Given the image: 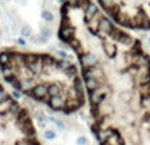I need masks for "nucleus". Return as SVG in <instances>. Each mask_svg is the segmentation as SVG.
Wrapping results in <instances>:
<instances>
[{
    "label": "nucleus",
    "mask_w": 150,
    "mask_h": 145,
    "mask_svg": "<svg viewBox=\"0 0 150 145\" xmlns=\"http://www.w3.org/2000/svg\"><path fill=\"white\" fill-rule=\"evenodd\" d=\"M7 96H8V95H7V92L3 89V87H0V101H3Z\"/></svg>",
    "instance_id": "nucleus-23"
},
{
    "label": "nucleus",
    "mask_w": 150,
    "mask_h": 145,
    "mask_svg": "<svg viewBox=\"0 0 150 145\" xmlns=\"http://www.w3.org/2000/svg\"><path fill=\"white\" fill-rule=\"evenodd\" d=\"M60 37L64 41H71L72 39H74V28L68 24H64L60 29Z\"/></svg>",
    "instance_id": "nucleus-7"
},
{
    "label": "nucleus",
    "mask_w": 150,
    "mask_h": 145,
    "mask_svg": "<svg viewBox=\"0 0 150 145\" xmlns=\"http://www.w3.org/2000/svg\"><path fill=\"white\" fill-rule=\"evenodd\" d=\"M138 69L139 68L137 65H133V64H132V65L127 68V73L130 75V76H137V75H138Z\"/></svg>",
    "instance_id": "nucleus-18"
},
{
    "label": "nucleus",
    "mask_w": 150,
    "mask_h": 145,
    "mask_svg": "<svg viewBox=\"0 0 150 145\" xmlns=\"http://www.w3.org/2000/svg\"><path fill=\"white\" fill-rule=\"evenodd\" d=\"M20 97H21V93H20V92H17V91H12V99L19 100Z\"/></svg>",
    "instance_id": "nucleus-24"
},
{
    "label": "nucleus",
    "mask_w": 150,
    "mask_h": 145,
    "mask_svg": "<svg viewBox=\"0 0 150 145\" xmlns=\"http://www.w3.org/2000/svg\"><path fill=\"white\" fill-rule=\"evenodd\" d=\"M77 144H79V145H86V144H88V140H86V137L81 136V137H79V139H77Z\"/></svg>",
    "instance_id": "nucleus-22"
},
{
    "label": "nucleus",
    "mask_w": 150,
    "mask_h": 145,
    "mask_svg": "<svg viewBox=\"0 0 150 145\" xmlns=\"http://www.w3.org/2000/svg\"><path fill=\"white\" fill-rule=\"evenodd\" d=\"M104 49H105V52H106V55H108L109 57H116V55H117V45H114L113 43H106L104 45Z\"/></svg>",
    "instance_id": "nucleus-11"
},
{
    "label": "nucleus",
    "mask_w": 150,
    "mask_h": 145,
    "mask_svg": "<svg viewBox=\"0 0 150 145\" xmlns=\"http://www.w3.org/2000/svg\"><path fill=\"white\" fill-rule=\"evenodd\" d=\"M56 53H57V55H59V56H60V57H62V59H64V60H65V59H68V55H67V53H65V52H62V51H57V52H56Z\"/></svg>",
    "instance_id": "nucleus-25"
},
{
    "label": "nucleus",
    "mask_w": 150,
    "mask_h": 145,
    "mask_svg": "<svg viewBox=\"0 0 150 145\" xmlns=\"http://www.w3.org/2000/svg\"><path fill=\"white\" fill-rule=\"evenodd\" d=\"M51 36V29L49 28H42L41 29V37H44V39H48V37Z\"/></svg>",
    "instance_id": "nucleus-21"
},
{
    "label": "nucleus",
    "mask_w": 150,
    "mask_h": 145,
    "mask_svg": "<svg viewBox=\"0 0 150 145\" xmlns=\"http://www.w3.org/2000/svg\"><path fill=\"white\" fill-rule=\"evenodd\" d=\"M98 63V56L93 52H85L81 56V64L85 68H91V67L97 65Z\"/></svg>",
    "instance_id": "nucleus-3"
},
{
    "label": "nucleus",
    "mask_w": 150,
    "mask_h": 145,
    "mask_svg": "<svg viewBox=\"0 0 150 145\" xmlns=\"http://www.w3.org/2000/svg\"><path fill=\"white\" fill-rule=\"evenodd\" d=\"M17 43H19V45H21V47H24L25 45V40L23 39V37H20L19 40H17Z\"/></svg>",
    "instance_id": "nucleus-26"
},
{
    "label": "nucleus",
    "mask_w": 150,
    "mask_h": 145,
    "mask_svg": "<svg viewBox=\"0 0 150 145\" xmlns=\"http://www.w3.org/2000/svg\"><path fill=\"white\" fill-rule=\"evenodd\" d=\"M19 84H20V91L31 95L33 87L36 85V80H35V77L33 79H23V80H19Z\"/></svg>",
    "instance_id": "nucleus-8"
},
{
    "label": "nucleus",
    "mask_w": 150,
    "mask_h": 145,
    "mask_svg": "<svg viewBox=\"0 0 150 145\" xmlns=\"http://www.w3.org/2000/svg\"><path fill=\"white\" fill-rule=\"evenodd\" d=\"M11 53L8 52H0V65L1 67H7L11 64Z\"/></svg>",
    "instance_id": "nucleus-13"
},
{
    "label": "nucleus",
    "mask_w": 150,
    "mask_h": 145,
    "mask_svg": "<svg viewBox=\"0 0 150 145\" xmlns=\"http://www.w3.org/2000/svg\"><path fill=\"white\" fill-rule=\"evenodd\" d=\"M147 41H149V43H150V37H149V40H147Z\"/></svg>",
    "instance_id": "nucleus-27"
},
{
    "label": "nucleus",
    "mask_w": 150,
    "mask_h": 145,
    "mask_svg": "<svg viewBox=\"0 0 150 145\" xmlns=\"http://www.w3.org/2000/svg\"><path fill=\"white\" fill-rule=\"evenodd\" d=\"M97 28H98V33L101 35L102 37L110 35V32L113 31V26H112L110 20H108L106 17H101L97 24Z\"/></svg>",
    "instance_id": "nucleus-2"
},
{
    "label": "nucleus",
    "mask_w": 150,
    "mask_h": 145,
    "mask_svg": "<svg viewBox=\"0 0 150 145\" xmlns=\"http://www.w3.org/2000/svg\"><path fill=\"white\" fill-rule=\"evenodd\" d=\"M100 3H101L106 9H109V8H112V7H114L116 0H100Z\"/></svg>",
    "instance_id": "nucleus-17"
},
{
    "label": "nucleus",
    "mask_w": 150,
    "mask_h": 145,
    "mask_svg": "<svg viewBox=\"0 0 150 145\" xmlns=\"http://www.w3.org/2000/svg\"><path fill=\"white\" fill-rule=\"evenodd\" d=\"M0 36H1V31H0Z\"/></svg>",
    "instance_id": "nucleus-28"
},
{
    "label": "nucleus",
    "mask_w": 150,
    "mask_h": 145,
    "mask_svg": "<svg viewBox=\"0 0 150 145\" xmlns=\"http://www.w3.org/2000/svg\"><path fill=\"white\" fill-rule=\"evenodd\" d=\"M82 75H84L85 80L86 79H101V77H104V72H102V69L98 65L91 67V68H85Z\"/></svg>",
    "instance_id": "nucleus-4"
},
{
    "label": "nucleus",
    "mask_w": 150,
    "mask_h": 145,
    "mask_svg": "<svg viewBox=\"0 0 150 145\" xmlns=\"http://www.w3.org/2000/svg\"><path fill=\"white\" fill-rule=\"evenodd\" d=\"M48 105L54 111H65V99L61 96L49 97Z\"/></svg>",
    "instance_id": "nucleus-5"
},
{
    "label": "nucleus",
    "mask_w": 150,
    "mask_h": 145,
    "mask_svg": "<svg viewBox=\"0 0 150 145\" xmlns=\"http://www.w3.org/2000/svg\"><path fill=\"white\" fill-rule=\"evenodd\" d=\"M91 3L89 0H76V6H79V7H81V8H86L88 7V4Z\"/></svg>",
    "instance_id": "nucleus-19"
},
{
    "label": "nucleus",
    "mask_w": 150,
    "mask_h": 145,
    "mask_svg": "<svg viewBox=\"0 0 150 145\" xmlns=\"http://www.w3.org/2000/svg\"><path fill=\"white\" fill-rule=\"evenodd\" d=\"M101 85H102L101 79H86L85 80V87H86V89H88L89 92L94 91V89H97Z\"/></svg>",
    "instance_id": "nucleus-10"
},
{
    "label": "nucleus",
    "mask_w": 150,
    "mask_h": 145,
    "mask_svg": "<svg viewBox=\"0 0 150 145\" xmlns=\"http://www.w3.org/2000/svg\"><path fill=\"white\" fill-rule=\"evenodd\" d=\"M71 65H72V63L68 61V60H60V61H56V63H54L53 67H54V69H59V71L65 72Z\"/></svg>",
    "instance_id": "nucleus-12"
},
{
    "label": "nucleus",
    "mask_w": 150,
    "mask_h": 145,
    "mask_svg": "<svg viewBox=\"0 0 150 145\" xmlns=\"http://www.w3.org/2000/svg\"><path fill=\"white\" fill-rule=\"evenodd\" d=\"M1 73H3L4 79H8V77H12V76H16V71L12 68L11 65H7V67H3L1 69Z\"/></svg>",
    "instance_id": "nucleus-14"
},
{
    "label": "nucleus",
    "mask_w": 150,
    "mask_h": 145,
    "mask_svg": "<svg viewBox=\"0 0 150 145\" xmlns=\"http://www.w3.org/2000/svg\"><path fill=\"white\" fill-rule=\"evenodd\" d=\"M96 15H98V8H97V6L94 3H89L88 7L85 8V16H86V20L91 21Z\"/></svg>",
    "instance_id": "nucleus-9"
},
{
    "label": "nucleus",
    "mask_w": 150,
    "mask_h": 145,
    "mask_svg": "<svg viewBox=\"0 0 150 145\" xmlns=\"http://www.w3.org/2000/svg\"><path fill=\"white\" fill-rule=\"evenodd\" d=\"M20 33H21V36H24V37H31L32 31H31V28H29L28 26H23V28H21V31H20Z\"/></svg>",
    "instance_id": "nucleus-16"
},
{
    "label": "nucleus",
    "mask_w": 150,
    "mask_h": 145,
    "mask_svg": "<svg viewBox=\"0 0 150 145\" xmlns=\"http://www.w3.org/2000/svg\"><path fill=\"white\" fill-rule=\"evenodd\" d=\"M44 137H45L47 140H53L54 137H56V134H54L53 131H45L44 132Z\"/></svg>",
    "instance_id": "nucleus-20"
},
{
    "label": "nucleus",
    "mask_w": 150,
    "mask_h": 145,
    "mask_svg": "<svg viewBox=\"0 0 150 145\" xmlns=\"http://www.w3.org/2000/svg\"><path fill=\"white\" fill-rule=\"evenodd\" d=\"M31 96L37 100H45L48 102L49 96H48V92H47V85L45 84H36L31 92Z\"/></svg>",
    "instance_id": "nucleus-1"
},
{
    "label": "nucleus",
    "mask_w": 150,
    "mask_h": 145,
    "mask_svg": "<svg viewBox=\"0 0 150 145\" xmlns=\"http://www.w3.org/2000/svg\"><path fill=\"white\" fill-rule=\"evenodd\" d=\"M47 92H48L49 97H54V96L64 97V95H65V88H62L60 84H49V85H47Z\"/></svg>",
    "instance_id": "nucleus-6"
},
{
    "label": "nucleus",
    "mask_w": 150,
    "mask_h": 145,
    "mask_svg": "<svg viewBox=\"0 0 150 145\" xmlns=\"http://www.w3.org/2000/svg\"><path fill=\"white\" fill-rule=\"evenodd\" d=\"M41 16H42V19L45 20V21H49V23L53 21V15H52L51 11H42Z\"/></svg>",
    "instance_id": "nucleus-15"
}]
</instances>
